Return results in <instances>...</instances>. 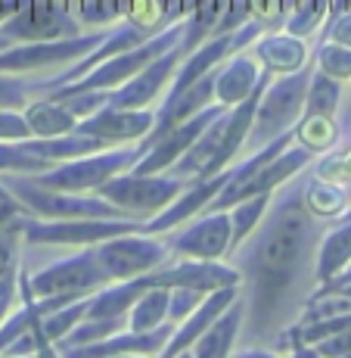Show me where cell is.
<instances>
[{
  "label": "cell",
  "instance_id": "42",
  "mask_svg": "<svg viewBox=\"0 0 351 358\" xmlns=\"http://www.w3.org/2000/svg\"><path fill=\"white\" fill-rule=\"evenodd\" d=\"M16 10H19V3H0V25H3Z\"/></svg>",
  "mask_w": 351,
  "mask_h": 358
},
{
  "label": "cell",
  "instance_id": "40",
  "mask_svg": "<svg viewBox=\"0 0 351 358\" xmlns=\"http://www.w3.org/2000/svg\"><path fill=\"white\" fill-rule=\"evenodd\" d=\"M230 358H280V355L267 352V349H261V346H246V349H239V352H233Z\"/></svg>",
  "mask_w": 351,
  "mask_h": 358
},
{
  "label": "cell",
  "instance_id": "30",
  "mask_svg": "<svg viewBox=\"0 0 351 358\" xmlns=\"http://www.w3.org/2000/svg\"><path fill=\"white\" fill-rule=\"evenodd\" d=\"M318 72L333 81H348L351 78V50L323 41L318 47Z\"/></svg>",
  "mask_w": 351,
  "mask_h": 358
},
{
  "label": "cell",
  "instance_id": "31",
  "mask_svg": "<svg viewBox=\"0 0 351 358\" xmlns=\"http://www.w3.org/2000/svg\"><path fill=\"white\" fill-rule=\"evenodd\" d=\"M31 100V85L13 75H0V113H22Z\"/></svg>",
  "mask_w": 351,
  "mask_h": 358
},
{
  "label": "cell",
  "instance_id": "6",
  "mask_svg": "<svg viewBox=\"0 0 351 358\" xmlns=\"http://www.w3.org/2000/svg\"><path fill=\"white\" fill-rule=\"evenodd\" d=\"M140 159H143L140 147L128 143V147L103 150V153L84 156V159L59 162V165H53L47 175L29 178V181L44 190H59V194H96V190H100L103 184H109L112 178L128 175Z\"/></svg>",
  "mask_w": 351,
  "mask_h": 358
},
{
  "label": "cell",
  "instance_id": "1",
  "mask_svg": "<svg viewBox=\"0 0 351 358\" xmlns=\"http://www.w3.org/2000/svg\"><path fill=\"white\" fill-rule=\"evenodd\" d=\"M305 184L292 178L280 187L239 259L246 284L239 334H246L249 346L277 343L289 327V315L305 302V280L314 274V256L323 237V222L305 206Z\"/></svg>",
  "mask_w": 351,
  "mask_h": 358
},
{
  "label": "cell",
  "instance_id": "45",
  "mask_svg": "<svg viewBox=\"0 0 351 358\" xmlns=\"http://www.w3.org/2000/svg\"><path fill=\"white\" fill-rule=\"evenodd\" d=\"M121 358H147V355H121Z\"/></svg>",
  "mask_w": 351,
  "mask_h": 358
},
{
  "label": "cell",
  "instance_id": "29",
  "mask_svg": "<svg viewBox=\"0 0 351 358\" xmlns=\"http://www.w3.org/2000/svg\"><path fill=\"white\" fill-rule=\"evenodd\" d=\"M345 194L339 187H329V184H318V181H308L305 184V206L311 209V215H318L320 222L336 212L345 209Z\"/></svg>",
  "mask_w": 351,
  "mask_h": 358
},
{
  "label": "cell",
  "instance_id": "26",
  "mask_svg": "<svg viewBox=\"0 0 351 358\" xmlns=\"http://www.w3.org/2000/svg\"><path fill=\"white\" fill-rule=\"evenodd\" d=\"M53 162L34 156L25 143H0V175H16V178H38L47 175Z\"/></svg>",
  "mask_w": 351,
  "mask_h": 358
},
{
  "label": "cell",
  "instance_id": "19",
  "mask_svg": "<svg viewBox=\"0 0 351 358\" xmlns=\"http://www.w3.org/2000/svg\"><path fill=\"white\" fill-rule=\"evenodd\" d=\"M243 315H246V306H243V296H239L221 318L193 343L190 355L193 358H230L239 330H243Z\"/></svg>",
  "mask_w": 351,
  "mask_h": 358
},
{
  "label": "cell",
  "instance_id": "8",
  "mask_svg": "<svg viewBox=\"0 0 351 358\" xmlns=\"http://www.w3.org/2000/svg\"><path fill=\"white\" fill-rule=\"evenodd\" d=\"M94 252L109 284H125V280L159 271L171 256L168 243H162L159 237H147V234H125V237L106 240L94 246Z\"/></svg>",
  "mask_w": 351,
  "mask_h": 358
},
{
  "label": "cell",
  "instance_id": "22",
  "mask_svg": "<svg viewBox=\"0 0 351 358\" xmlns=\"http://www.w3.org/2000/svg\"><path fill=\"white\" fill-rule=\"evenodd\" d=\"M339 100H342L339 81L327 78V75H320L318 69H314V72H311V81H308L305 109H301V122H314V119L333 122L336 109H339Z\"/></svg>",
  "mask_w": 351,
  "mask_h": 358
},
{
  "label": "cell",
  "instance_id": "24",
  "mask_svg": "<svg viewBox=\"0 0 351 358\" xmlns=\"http://www.w3.org/2000/svg\"><path fill=\"white\" fill-rule=\"evenodd\" d=\"M271 196H255V199H243L233 209H227V218H230V252H237L252 234L258 231V224L264 222L267 209H271Z\"/></svg>",
  "mask_w": 351,
  "mask_h": 358
},
{
  "label": "cell",
  "instance_id": "9",
  "mask_svg": "<svg viewBox=\"0 0 351 358\" xmlns=\"http://www.w3.org/2000/svg\"><path fill=\"white\" fill-rule=\"evenodd\" d=\"M143 222H40V218H25L22 240L29 246H78V250H94L106 240L125 237V234H140Z\"/></svg>",
  "mask_w": 351,
  "mask_h": 358
},
{
  "label": "cell",
  "instance_id": "37",
  "mask_svg": "<svg viewBox=\"0 0 351 358\" xmlns=\"http://www.w3.org/2000/svg\"><path fill=\"white\" fill-rule=\"evenodd\" d=\"M19 302V268L0 280V324L13 315V306Z\"/></svg>",
  "mask_w": 351,
  "mask_h": 358
},
{
  "label": "cell",
  "instance_id": "25",
  "mask_svg": "<svg viewBox=\"0 0 351 358\" xmlns=\"http://www.w3.org/2000/svg\"><path fill=\"white\" fill-rule=\"evenodd\" d=\"M221 10H224V3H205V6H196V10L184 19V41H181L184 57H190L205 41H211V31H215Z\"/></svg>",
  "mask_w": 351,
  "mask_h": 358
},
{
  "label": "cell",
  "instance_id": "28",
  "mask_svg": "<svg viewBox=\"0 0 351 358\" xmlns=\"http://www.w3.org/2000/svg\"><path fill=\"white\" fill-rule=\"evenodd\" d=\"M327 13H329V6L327 3H299V6H292L289 10V16H286V22H283V34H289V38H299V41H305V38H311L314 29L327 19Z\"/></svg>",
  "mask_w": 351,
  "mask_h": 358
},
{
  "label": "cell",
  "instance_id": "21",
  "mask_svg": "<svg viewBox=\"0 0 351 358\" xmlns=\"http://www.w3.org/2000/svg\"><path fill=\"white\" fill-rule=\"evenodd\" d=\"M22 119L31 131V141H57L68 137L78 128V119L57 100H34L22 109Z\"/></svg>",
  "mask_w": 351,
  "mask_h": 358
},
{
  "label": "cell",
  "instance_id": "5",
  "mask_svg": "<svg viewBox=\"0 0 351 358\" xmlns=\"http://www.w3.org/2000/svg\"><path fill=\"white\" fill-rule=\"evenodd\" d=\"M103 287H109V278L103 274L94 250H81L34 274L19 268V290H25L31 299H84Z\"/></svg>",
  "mask_w": 351,
  "mask_h": 358
},
{
  "label": "cell",
  "instance_id": "23",
  "mask_svg": "<svg viewBox=\"0 0 351 358\" xmlns=\"http://www.w3.org/2000/svg\"><path fill=\"white\" fill-rule=\"evenodd\" d=\"M168 299H171V290H162V287L143 293L128 312L130 334H153L162 324H168Z\"/></svg>",
  "mask_w": 351,
  "mask_h": 358
},
{
  "label": "cell",
  "instance_id": "38",
  "mask_svg": "<svg viewBox=\"0 0 351 358\" xmlns=\"http://www.w3.org/2000/svg\"><path fill=\"white\" fill-rule=\"evenodd\" d=\"M31 334H34V358H59L57 346H53V343L40 334V324H34Z\"/></svg>",
  "mask_w": 351,
  "mask_h": 358
},
{
  "label": "cell",
  "instance_id": "13",
  "mask_svg": "<svg viewBox=\"0 0 351 358\" xmlns=\"http://www.w3.org/2000/svg\"><path fill=\"white\" fill-rule=\"evenodd\" d=\"M181 59H184L181 47H177V50H168L165 57L156 59V63H149L137 78H130L128 85L109 91L106 94V109H125V113L153 109V103L162 97L165 85L174 81V72H177V66H181Z\"/></svg>",
  "mask_w": 351,
  "mask_h": 358
},
{
  "label": "cell",
  "instance_id": "20",
  "mask_svg": "<svg viewBox=\"0 0 351 358\" xmlns=\"http://www.w3.org/2000/svg\"><path fill=\"white\" fill-rule=\"evenodd\" d=\"M351 265V215L333 231H323L318 243V256H314V280L323 287Z\"/></svg>",
  "mask_w": 351,
  "mask_h": 358
},
{
  "label": "cell",
  "instance_id": "41",
  "mask_svg": "<svg viewBox=\"0 0 351 358\" xmlns=\"http://www.w3.org/2000/svg\"><path fill=\"white\" fill-rule=\"evenodd\" d=\"M289 358H320V355L314 352L311 346H295L292 352H289Z\"/></svg>",
  "mask_w": 351,
  "mask_h": 358
},
{
  "label": "cell",
  "instance_id": "10",
  "mask_svg": "<svg viewBox=\"0 0 351 358\" xmlns=\"http://www.w3.org/2000/svg\"><path fill=\"white\" fill-rule=\"evenodd\" d=\"M106 29L87 31L72 41H53V44H13L0 53V75H22V72H47L57 66H75L87 57L91 50L103 44Z\"/></svg>",
  "mask_w": 351,
  "mask_h": 358
},
{
  "label": "cell",
  "instance_id": "39",
  "mask_svg": "<svg viewBox=\"0 0 351 358\" xmlns=\"http://www.w3.org/2000/svg\"><path fill=\"white\" fill-rule=\"evenodd\" d=\"M22 206L16 203V199H13V203H0V231L3 228H10L13 222H19V215H22Z\"/></svg>",
  "mask_w": 351,
  "mask_h": 358
},
{
  "label": "cell",
  "instance_id": "33",
  "mask_svg": "<svg viewBox=\"0 0 351 358\" xmlns=\"http://www.w3.org/2000/svg\"><path fill=\"white\" fill-rule=\"evenodd\" d=\"M19 237H22V222H13L10 228L0 231V280L19 268Z\"/></svg>",
  "mask_w": 351,
  "mask_h": 358
},
{
  "label": "cell",
  "instance_id": "2",
  "mask_svg": "<svg viewBox=\"0 0 351 358\" xmlns=\"http://www.w3.org/2000/svg\"><path fill=\"white\" fill-rule=\"evenodd\" d=\"M181 41H184V19H177V22H171L165 31L156 34L153 41H147V44L134 47V50H125V53H119V57L106 59V63L96 66L94 72L84 75L81 81L63 87V91L47 94V100L81 97V94H109V91H115V87L128 85L130 78H137L143 69H147L149 63H156L159 57H165L168 50H177Z\"/></svg>",
  "mask_w": 351,
  "mask_h": 358
},
{
  "label": "cell",
  "instance_id": "15",
  "mask_svg": "<svg viewBox=\"0 0 351 358\" xmlns=\"http://www.w3.org/2000/svg\"><path fill=\"white\" fill-rule=\"evenodd\" d=\"M156 122V109H137V113H125V109H106L94 113L91 119L78 122L75 134L100 141L103 147L112 150V143H140L143 137L153 131Z\"/></svg>",
  "mask_w": 351,
  "mask_h": 358
},
{
  "label": "cell",
  "instance_id": "27",
  "mask_svg": "<svg viewBox=\"0 0 351 358\" xmlns=\"http://www.w3.org/2000/svg\"><path fill=\"white\" fill-rule=\"evenodd\" d=\"M87 302H91V296H84V299H75V302H68V306L57 308L53 315H47V318H40V334H44L47 340L53 343V346H59V343H63L66 336L72 334V330L78 327L81 321H84Z\"/></svg>",
  "mask_w": 351,
  "mask_h": 358
},
{
  "label": "cell",
  "instance_id": "14",
  "mask_svg": "<svg viewBox=\"0 0 351 358\" xmlns=\"http://www.w3.org/2000/svg\"><path fill=\"white\" fill-rule=\"evenodd\" d=\"M156 287L162 290H196L202 296L243 287V274L227 262H174L171 268L156 271Z\"/></svg>",
  "mask_w": 351,
  "mask_h": 358
},
{
  "label": "cell",
  "instance_id": "34",
  "mask_svg": "<svg viewBox=\"0 0 351 358\" xmlns=\"http://www.w3.org/2000/svg\"><path fill=\"white\" fill-rule=\"evenodd\" d=\"M205 296L196 293V290H171V299H168V324H184L199 306H202Z\"/></svg>",
  "mask_w": 351,
  "mask_h": 358
},
{
  "label": "cell",
  "instance_id": "7",
  "mask_svg": "<svg viewBox=\"0 0 351 358\" xmlns=\"http://www.w3.org/2000/svg\"><path fill=\"white\" fill-rule=\"evenodd\" d=\"M190 181H181L174 175H119L109 184H103L94 196H100L103 203L115 206L125 218L134 222H149V218L162 215L177 196L187 190Z\"/></svg>",
  "mask_w": 351,
  "mask_h": 358
},
{
  "label": "cell",
  "instance_id": "44",
  "mask_svg": "<svg viewBox=\"0 0 351 358\" xmlns=\"http://www.w3.org/2000/svg\"><path fill=\"white\" fill-rule=\"evenodd\" d=\"M6 47H13V44H10V41H6V38H0V53H3Z\"/></svg>",
  "mask_w": 351,
  "mask_h": 358
},
{
  "label": "cell",
  "instance_id": "12",
  "mask_svg": "<svg viewBox=\"0 0 351 358\" xmlns=\"http://www.w3.org/2000/svg\"><path fill=\"white\" fill-rule=\"evenodd\" d=\"M171 256L181 262H221L230 256V218L227 212L199 215L184 234L168 243Z\"/></svg>",
  "mask_w": 351,
  "mask_h": 358
},
{
  "label": "cell",
  "instance_id": "32",
  "mask_svg": "<svg viewBox=\"0 0 351 358\" xmlns=\"http://www.w3.org/2000/svg\"><path fill=\"white\" fill-rule=\"evenodd\" d=\"M130 13V6L121 3H81L78 6V25H109L115 19H125Z\"/></svg>",
  "mask_w": 351,
  "mask_h": 358
},
{
  "label": "cell",
  "instance_id": "17",
  "mask_svg": "<svg viewBox=\"0 0 351 358\" xmlns=\"http://www.w3.org/2000/svg\"><path fill=\"white\" fill-rule=\"evenodd\" d=\"M261 66L252 53H237L221 69H215V103L221 109H237L255 94L261 81Z\"/></svg>",
  "mask_w": 351,
  "mask_h": 358
},
{
  "label": "cell",
  "instance_id": "43",
  "mask_svg": "<svg viewBox=\"0 0 351 358\" xmlns=\"http://www.w3.org/2000/svg\"><path fill=\"white\" fill-rule=\"evenodd\" d=\"M0 203H13V196L6 194V187H3V184H0Z\"/></svg>",
  "mask_w": 351,
  "mask_h": 358
},
{
  "label": "cell",
  "instance_id": "4",
  "mask_svg": "<svg viewBox=\"0 0 351 358\" xmlns=\"http://www.w3.org/2000/svg\"><path fill=\"white\" fill-rule=\"evenodd\" d=\"M0 184L6 187V194L16 199L25 212H34L40 222H119L125 218L115 206L103 203L94 194H59V190H44L38 184H31L29 178L3 175ZM134 222V218H130Z\"/></svg>",
  "mask_w": 351,
  "mask_h": 358
},
{
  "label": "cell",
  "instance_id": "46",
  "mask_svg": "<svg viewBox=\"0 0 351 358\" xmlns=\"http://www.w3.org/2000/svg\"><path fill=\"white\" fill-rule=\"evenodd\" d=\"M177 358H193V355H190V352H184V355H177Z\"/></svg>",
  "mask_w": 351,
  "mask_h": 358
},
{
  "label": "cell",
  "instance_id": "18",
  "mask_svg": "<svg viewBox=\"0 0 351 358\" xmlns=\"http://www.w3.org/2000/svg\"><path fill=\"white\" fill-rule=\"evenodd\" d=\"M255 63L261 72H267L271 78H283V75H295L308 66V44L289 34H261L255 41Z\"/></svg>",
  "mask_w": 351,
  "mask_h": 358
},
{
  "label": "cell",
  "instance_id": "3",
  "mask_svg": "<svg viewBox=\"0 0 351 358\" xmlns=\"http://www.w3.org/2000/svg\"><path fill=\"white\" fill-rule=\"evenodd\" d=\"M311 66H305L295 75H283V78H271V85L264 87L252 119L249 137L243 147L249 153H258L267 143H274L277 137L289 134L299 125V115L305 109V94H308V81H311Z\"/></svg>",
  "mask_w": 351,
  "mask_h": 358
},
{
  "label": "cell",
  "instance_id": "35",
  "mask_svg": "<svg viewBox=\"0 0 351 358\" xmlns=\"http://www.w3.org/2000/svg\"><path fill=\"white\" fill-rule=\"evenodd\" d=\"M327 16H329L327 41L329 44H339V47H348L351 50V6H333Z\"/></svg>",
  "mask_w": 351,
  "mask_h": 358
},
{
  "label": "cell",
  "instance_id": "36",
  "mask_svg": "<svg viewBox=\"0 0 351 358\" xmlns=\"http://www.w3.org/2000/svg\"><path fill=\"white\" fill-rule=\"evenodd\" d=\"M31 141V131L25 125L22 113H0V143H25Z\"/></svg>",
  "mask_w": 351,
  "mask_h": 358
},
{
  "label": "cell",
  "instance_id": "47",
  "mask_svg": "<svg viewBox=\"0 0 351 358\" xmlns=\"http://www.w3.org/2000/svg\"><path fill=\"white\" fill-rule=\"evenodd\" d=\"M0 358H3V355H0Z\"/></svg>",
  "mask_w": 351,
  "mask_h": 358
},
{
  "label": "cell",
  "instance_id": "16",
  "mask_svg": "<svg viewBox=\"0 0 351 358\" xmlns=\"http://www.w3.org/2000/svg\"><path fill=\"white\" fill-rule=\"evenodd\" d=\"M237 299H239V287H230V290L209 293V296L202 299V306H199L196 312H193L190 318L184 321V324H177V327H174V334H171L168 346L162 349V355H159V358H177V355L190 352L193 343H196L199 336L205 334V330L215 324V321L221 318V315H224L227 308H230Z\"/></svg>",
  "mask_w": 351,
  "mask_h": 358
},
{
  "label": "cell",
  "instance_id": "11",
  "mask_svg": "<svg viewBox=\"0 0 351 358\" xmlns=\"http://www.w3.org/2000/svg\"><path fill=\"white\" fill-rule=\"evenodd\" d=\"M78 19L68 13L63 3H29L19 6L3 25L0 38L10 44H53V41H72L81 38Z\"/></svg>",
  "mask_w": 351,
  "mask_h": 358
}]
</instances>
